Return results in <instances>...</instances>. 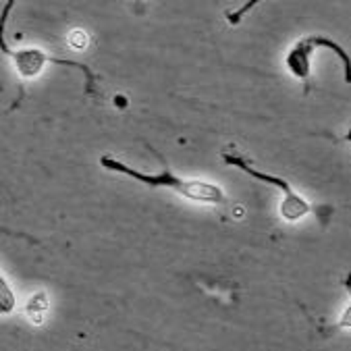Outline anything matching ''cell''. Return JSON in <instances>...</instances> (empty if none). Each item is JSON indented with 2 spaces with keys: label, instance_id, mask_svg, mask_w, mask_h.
Masks as SVG:
<instances>
[{
  "label": "cell",
  "instance_id": "obj_9",
  "mask_svg": "<svg viewBox=\"0 0 351 351\" xmlns=\"http://www.w3.org/2000/svg\"><path fill=\"white\" fill-rule=\"evenodd\" d=\"M71 44H73V48H86V44H88L86 34L84 32H73L71 34Z\"/></svg>",
  "mask_w": 351,
  "mask_h": 351
},
{
  "label": "cell",
  "instance_id": "obj_4",
  "mask_svg": "<svg viewBox=\"0 0 351 351\" xmlns=\"http://www.w3.org/2000/svg\"><path fill=\"white\" fill-rule=\"evenodd\" d=\"M3 52L15 62V69L19 71L21 77L25 80H34L40 75V71L46 66V64H66V66H75L80 71L86 73V80H88V94H94V73L90 71V66L86 64H80L77 60H62V58H56V56H48L46 52L38 50V48H27V50H9V46L5 44V38H3V44H0Z\"/></svg>",
  "mask_w": 351,
  "mask_h": 351
},
{
  "label": "cell",
  "instance_id": "obj_6",
  "mask_svg": "<svg viewBox=\"0 0 351 351\" xmlns=\"http://www.w3.org/2000/svg\"><path fill=\"white\" fill-rule=\"evenodd\" d=\"M0 291H3V295H0V308H3V314L11 312L13 306H15V298H13V291L9 289L7 280L0 278Z\"/></svg>",
  "mask_w": 351,
  "mask_h": 351
},
{
  "label": "cell",
  "instance_id": "obj_2",
  "mask_svg": "<svg viewBox=\"0 0 351 351\" xmlns=\"http://www.w3.org/2000/svg\"><path fill=\"white\" fill-rule=\"evenodd\" d=\"M320 48H328V50H332L335 54H337V58L341 60V64H343V75H345V82L347 84H351V56H349V52L341 46V44H337L332 38H328V36H306V38H302V40H298L293 46H291V50L287 52V56H285V64H287V71L295 77V80H300V82H308L310 80V66H312V54L316 52V50H320Z\"/></svg>",
  "mask_w": 351,
  "mask_h": 351
},
{
  "label": "cell",
  "instance_id": "obj_1",
  "mask_svg": "<svg viewBox=\"0 0 351 351\" xmlns=\"http://www.w3.org/2000/svg\"><path fill=\"white\" fill-rule=\"evenodd\" d=\"M100 165L110 171V173H119V175H125L137 183H142L146 187H152V189H160V187H169L173 191H177L179 195L191 199V202H202V204H223L225 202V191L215 185V183H204V181H185L181 177H175L171 173V169L165 165V171L162 173H156V175H150V173H142L133 167H127L125 162L117 160L114 156H100Z\"/></svg>",
  "mask_w": 351,
  "mask_h": 351
},
{
  "label": "cell",
  "instance_id": "obj_8",
  "mask_svg": "<svg viewBox=\"0 0 351 351\" xmlns=\"http://www.w3.org/2000/svg\"><path fill=\"white\" fill-rule=\"evenodd\" d=\"M258 3H256V0H250V3L243 7V9H239L237 13H227V21L231 23V25H237L239 23V19H241V15H245L247 13V9H252V7H256Z\"/></svg>",
  "mask_w": 351,
  "mask_h": 351
},
{
  "label": "cell",
  "instance_id": "obj_5",
  "mask_svg": "<svg viewBox=\"0 0 351 351\" xmlns=\"http://www.w3.org/2000/svg\"><path fill=\"white\" fill-rule=\"evenodd\" d=\"M46 306H48V302H46V293H36L32 300H29V304H27V318L34 322V324H40L42 320H44V314H46Z\"/></svg>",
  "mask_w": 351,
  "mask_h": 351
},
{
  "label": "cell",
  "instance_id": "obj_10",
  "mask_svg": "<svg viewBox=\"0 0 351 351\" xmlns=\"http://www.w3.org/2000/svg\"><path fill=\"white\" fill-rule=\"evenodd\" d=\"M343 139H345V142H347V144H351V127L347 129V133L343 135Z\"/></svg>",
  "mask_w": 351,
  "mask_h": 351
},
{
  "label": "cell",
  "instance_id": "obj_7",
  "mask_svg": "<svg viewBox=\"0 0 351 351\" xmlns=\"http://www.w3.org/2000/svg\"><path fill=\"white\" fill-rule=\"evenodd\" d=\"M345 289H347V291H349V295H351V272H349V274H347V278H345ZM337 326H339V328H351V304L343 310V314H341V318H339Z\"/></svg>",
  "mask_w": 351,
  "mask_h": 351
},
{
  "label": "cell",
  "instance_id": "obj_3",
  "mask_svg": "<svg viewBox=\"0 0 351 351\" xmlns=\"http://www.w3.org/2000/svg\"><path fill=\"white\" fill-rule=\"evenodd\" d=\"M223 156V160L227 162V165H231V167H237V169H241L243 173H247L250 177H254V179H258V181H262V183H266V185H272V187H276L280 193H283V199H280V217H283L287 223H298V221H302L304 217H308L310 213H312V206L285 181V179H280V177H274V175H268V173H264V171H258V169H254L252 167V162L250 160H245L243 156H239V154H233V152H223L221 154Z\"/></svg>",
  "mask_w": 351,
  "mask_h": 351
}]
</instances>
